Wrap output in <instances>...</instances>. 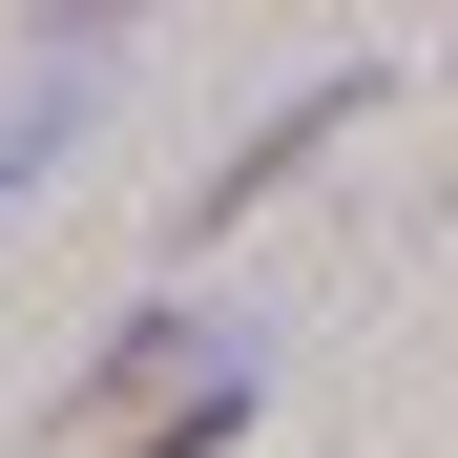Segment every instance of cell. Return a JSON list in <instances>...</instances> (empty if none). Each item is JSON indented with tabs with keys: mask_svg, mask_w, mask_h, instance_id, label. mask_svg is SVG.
<instances>
[{
	"mask_svg": "<svg viewBox=\"0 0 458 458\" xmlns=\"http://www.w3.org/2000/svg\"><path fill=\"white\" fill-rule=\"evenodd\" d=\"M354 105H375V63H334V84H292V105H271V125H250V146H229V167L188 188V229H229V208H271V188H292V167H313V146H334Z\"/></svg>",
	"mask_w": 458,
	"mask_h": 458,
	"instance_id": "6da1fadb",
	"label": "cell"
},
{
	"mask_svg": "<svg viewBox=\"0 0 458 458\" xmlns=\"http://www.w3.org/2000/svg\"><path fill=\"white\" fill-rule=\"evenodd\" d=\"M63 125H84V42H63L42 84H0V208H21V188L63 167Z\"/></svg>",
	"mask_w": 458,
	"mask_h": 458,
	"instance_id": "7a4b0ae2",
	"label": "cell"
},
{
	"mask_svg": "<svg viewBox=\"0 0 458 458\" xmlns=\"http://www.w3.org/2000/svg\"><path fill=\"white\" fill-rule=\"evenodd\" d=\"M105 21H146V0H63V42H105Z\"/></svg>",
	"mask_w": 458,
	"mask_h": 458,
	"instance_id": "3957f363",
	"label": "cell"
}]
</instances>
